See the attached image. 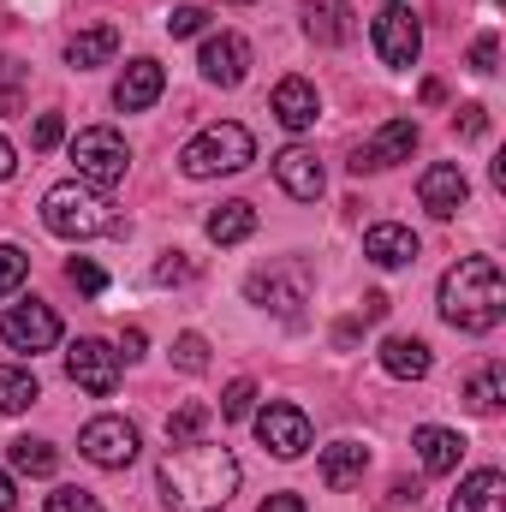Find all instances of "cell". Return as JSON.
I'll return each instance as SVG.
<instances>
[{"label":"cell","instance_id":"2","mask_svg":"<svg viewBox=\"0 0 506 512\" xmlns=\"http://www.w3.org/2000/svg\"><path fill=\"white\" fill-rule=\"evenodd\" d=\"M441 316L459 334H489L506 316V280L495 256H459L441 274Z\"/></svg>","mask_w":506,"mask_h":512},{"label":"cell","instance_id":"36","mask_svg":"<svg viewBox=\"0 0 506 512\" xmlns=\"http://www.w3.org/2000/svg\"><path fill=\"white\" fill-rule=\"evenodd\" d=\"M495 60H501V42H495V36H477V42H471V72H477V78H489V72H495Z\"/></svg>","mask_w":506,"mask_h":512},{"label":"cell","instance_id":"35","mask_svg":"<svg viewBox=\"0 0 506 512\" xmlns=\"http://www.w3.org/2000/svg\"><path fill=\"white\" fill-rule=\"evenodd\" d=\"M203 24H209L203 6H179V12H167V36H197Z\"/></svg>","mask_w":506,"mask_h":512},{"label":"cell","instance_id":"43","mask_svg":"<svg viewBox=\"0 0 506 512\" xmlns=\"http://www.w3.org/2000/svg\"><path fill=\"white\" fill-rule=\"evenodd\" d=\"M393 507H405V501H417V483H393V495H387Z\"/></svg>","mask_w":506,"mask_h":512},{"label":"cell","instance_id":"25","mask_svg":"<svg viewBox=\"0 0 506 512\" xmlns=\"http://www.w3.org/2000/svg\"><path fill=\"white\" fill-rule=\"evenodd\" d=\"M506 399V364H483L471 382H465V405L477 411V417H495Z\"/></svg>","mask_w":506,"mask_h":512},{"label":"cell","instance_id":"37","mask_svg":"<svg viewBox=\"0 0 506 512\" xmlns=\"http://www.w3.org/2000/svg\"><path fill=\"white\" fill-rule=\"evenodd\" d=\"M155 280H161V286L191 280V262H185V251H167V256H161V262H155Z\"/></svg>","mask_w":506,"mask_h":512},{"label":"cell","instance_id":"3","mask_svg":"<svg viewBox=\"0 0 506 512\" xmlns=\"http://www.w3.org/2000/svg\"><path fill=\"white\" fill-rule=\"evenodd\" d=\"M42 227L66 245H84V239H102V233H120V215L108 209V197L84 179H60L48 185L42 197Z\"/></svg>","mask_w":506,"mask_h":512},{"label":"cell","instance_id":"45","mask_svg":"<svg viewBox=\"0 0 506 512\" xmlns=\"http://www.w3.org/2000/svg\"><path fill=\"white\" fill-rule=\"evenodd\" d=\"M18 78H24V72H18V60H6V54H0V84H18Z\"/></svg>","mask_w":506,"mask_h":512},{"label":"cell","instance_id":"21","mask_svg":"<svg viewBox=\"0 0 506 512\" xmlns=\"http://www.w3.org/2000/svg\"><path fill=\"white\" fill-rule=\"evenodd\" d=\"M364 471H370V447H364V441H334V447H322V483H328V489H352Z\"/></svg>","mask_w":506,"mask_h":512},{"label":"cell","instance_id":"23","mask_svg":"<svg viewBox=\"0 0 506 512\" xmlns=\"http://www.w3.org/2000/svg\"><path fill=\"white\" fill-rule=\"evenodd\" d=\"M114 48H120V30H114V24L78 30V36L66 42V66H78V72H90V66H108V60H114Z\"/></svg>","mask_w":506,"mask_h":512},{"label":"cell","instance_id":"24","mask_svg":"<svg viewBox=\"0 0 506 512\" xmlns=\"http://www.w3.org/2000/svg\"><path fill=\"white\" fill-rule=\"evenodd\" d=\"M203 233H209L215 245H245V239L256 233V209L233 197V203H221V209H215V215L203 221Z\"/></svg>","mask_w":506,"mask_h":512},{"label":"cell","instance_id":"29","mask_svg":"<svg viewBox=\"0 0 506 512\" xmlns=\"http://www.w3.org/2000/svg\"><path fill=\"white\" fill-rule=\"evenodd\" d=\"M203 429H209V405H179V411L167 417V441H173V447L203 441Z\"/></svg>","mask_w":506,"mask_h":512},{"label":"cell","instance_id":"31","mask_svg":"<svg viewBox=\"0 0 506 512\" xmlns=\"http://www.w3.org/2000/svg\"><path fill=\"white\" fill-rule=\"evenodd\" d=\"M24 274H30V256L18 251V245H0V298H6V292H18V286H24Z\"/></svg>","mask_w":506,"mask_h":512},{"label":"cell","instance_id":"4","mask_svg":"<svg viewBox=\"0 0 506 512\" xmlns=\"http://www.w3.org/2000/svg\"><path fill=\"white\" fill-rule=\"evenodd\" d=\"M256 161V137L239 120H221V126H203L185 149H179V167L185 179H221V173H245Z\"/></svg>","mask_w":506,"mask_h":512},{"label":"cell","instance_id":"41","mask_svg":"<svg viewBox=\"0 0 506 512\" xmlns=\"http://www.w3.org/2000/svg\"><path fill=\"white\" fill-rule=\"evenodd\" d=\"M18 173V149L6 143V131H0V179H12Z\"/></svg>","mask_w":506,"mask_h":512},{"label":"cell","instance_id":"32","mask_svg":"<svg viewBox=\"0 0 506 512\" xmlns=\"http://www.w3.org/2000/svg\"><path fill=\"white\" fill-rule=\"evenodd\" d=\"M251 411H256V382L239 376V382L227 387V399H221V417H227V423H239V417H251Z\"/></svg>","mask_w":506,"mask_h":512},{"label":"cell","instance_id":"16","mask_svg":"<svg viewBox=\"0 0 506 512\" xmlns=\"http://www.w3.org/2000/svg\"><path fill=\"white\" fill-rule=\"evenodd\" d=\"M316 114H322L316 84H304V78H280V84H274V120H280L286 131H310Z\"/></svg>","mask_w":506,"mask_h":512},{"label":"cell","instance_id":"38","mask_svg":"<svg viewBox=\"0 0 506 512\" xmlns=\"http://www.w3.org/2000/svg\"><path fill=\"white\" fill-rule=\"evenodd\" d=\"M60 137H66V120H60V114H42L36 131H30V143H36V149H54Z\"/></svg>","mask_w":506,"mask_h":512},{"label":"cell","instance_id":"1","mask_svg":"<svg viewBox=\"0 0 506 512\" xmlns=\"http://www.w3.org/2000/svg\"><path fill=\"white\" fill-rule=\"evenodd\" d=\"M155 489L173 512H209L227 507L233 489H239V459L215 441H191V447H173L161 465H155Z\"/></svg>","mask_w":506,"mask_h":512},{"label":"cell","instance_id":"20","mask_svg":"<svg viewBox=\"0 0 506 512\" xmlns=\"http://www.w3.org/2000/svg\"><path fill=\"white\" fill-rule=\"evenodd\" d=\"M429 346L423 340H411V334H393V340H381V370L393 376V382H423L429 376Z\"/></svg>","mask_w":506,"mask_h":512},{"label":"cell","instance_id":"28","mask_svg":"<svg viewBox=\"0 0 506 512\" xmlns=\"http://www.w3.org/2000/svg\"><path fill=\"white\" fill-rule=\"evenodd\" d=\"M54 465H60V453L48 447V441H12V471L18 477H54Z\"/></svg>","mask_w":506,"mask_h":512},{"label":"cell","instance_id":"5","mask_svg":"<svg viewBox=\"0 0 506 512\" xmlns=\"http://www.w3.org/2000/svg\"><path fill=\"white\" fill-rule=\"evenodd\" d=\"M72 161H78V179H84V185L114 191V185L126 179V167H131V149H126V137H120L114 126H90V131L72 137Z\"/></svg>","mask_w":506,"mask_h":512},{"label":"cell","instance_id":"13","mask_svg":"<svg viewBox=\"0 0 506 512\" xmlns=\"http://www.w3.org/2000/svg\"><path fill=\"white\" fill-rule=\"evenodd\" d=\"M411 149H417V126H411V120H387V126L352 155V173H381V167H393V161H411Z\"/></svg>","mask_w":506,"mask_h":512},{"label":"cell","instance_id":"39","mask_svg":"<svg viewBox=\"0 0 506 512\" xmlns=\"http://www.w3.org/2000/svg\"><path fill=\"white\" fill-rule=\"evenodd\" d=\"M483 131H489V114H483L477 102H471V108H459V137H483Z\"/></svg>","mask_w":506,"mask_h":512},{"label":"cell","instance_id":"9","mask_svg":"<svg viewBox=\"0 0 506 512\" xmlns=\"http://www.w3.org/2000/svg\"><path fill=\"white\" fill-rule=\"evenodd\" d=\"M256 441L274 459H304L310 453V417L298 405H268V411H256Z\"/></svg>","mask_w":506,"mask_h":512},{"label":"cell","instance_id":"6","mask_svg":"<svg viewBox=\"0 0 506 512\" xmlns=\"http://www.w3.org/2000/svg\"><path fill=\"white\" fill-rule=\"evenodd\" d=\"M137 447H143V435L126 417H90L84 435H78V453L90 465H102V471H126L131 459H137Z\"/></svg>","mask_w":506,"mask_h":512},{"label":"cell","instance_id":"44","mask_svg":"<svg viewBox=\"0 0 506 512\" xmlns=\"http://www.w3.org/2000/svg\"><path fill=\"white\" fill-rule=\"evenodd\" d=\"M12 507H18V495H12V477L0 471V512H12Z\"/></svg>","mask_w":506,"mask_h":512},{"label":"cell","instance_id":"8","mask_svg":"<svg viewBox=\"0 0 506 512\" xmlns=\"http://www.w3.org/2000/svg\"><path fill=\"white\" fill-rule=\"evenodd\" d=\"M66 376H72V387L108 399V393L120 387V352H114L108 340H72V352H66Z\"/></svg>","mask_w":506,"mask_h":512},{"label":"cell","instance_id":"14","mask_svg":"<svg viewBox=\"0 0 506 512\" xmlns=\"http://www.w3.org/2000/svg\"><path fill=\"white\" fill-rule=\"evenodd\" d=\"M274 179H280V191L298 197V203H316V197H322V161H316L310 149H298V143L274 155Z\"/></svg>","mask_w":506,"mask_h":512},{"label":"cell","instance_id":"17","mask_svg":"<svg viewBox=\"0 0 506 512\" xmlns=\"http://www.w3.org/2000/svg\"><path fill=\"white\" fill-rule=\"evenodd\" d=\"M411 447H417V459H423L429 477H447V471H459V459H465V441H459L453 429H441V423H423V429L411 435Z\"/></svg>","mask_w":506,"mask_h":512},{"label":"cell","instance_id":"10","mask_svg":"<svg viewBox=\"0 0 506 512\" xmlns=\"http://www.w3.org/2000/svg\"><path fill=\"white\" fill-rule=\"evenodd\" d=\"M376 54H381V66H393V72L417 66V54H423V30H417V18H411L405 6H387V12L376 18Z\"/></svg>","mask_w":506,"mask_h":512},{"label":"cell","instance_id":"30","mask_svg":"<svg viewBox=\"0 0 506 512\" xmlns=\"http://www.w3.org/2000/svg\"><path fill=\"white\" fill-rule=\"evenodd\" d=\"M173 364H179L185 376H203V370H209V340H203V334H179Z\"/></svg>","mask_w":506,"mask_h":512},{"label":"cell","instance_id":"7","mask_svg":"<svg viewBox=\"0 0 506 512\" xmlns=\"http://www.w3.org/2000/svg\"><path fill=\"white\" fill-rule=\"evenodd\" d=\"M0 340L12 346V352H54L60 346V316L48 310V304H12L6 316H0Z\"/></svg>","mask_w":506,"mask_h":512},{"label":"cell","instance_id":"40","mask_svg":"<svg viewBox=\"0 0 506 512\" xmlns=\"http://www.w3.org/2000/svg\"><path fill=\"white\" fill-rule=\"evenodd\" d=\"M262 512H310V507H304L298 495H268V501H262Z\"/></svg>","mask_w":506,"mask_h":512},{"label":"cell","instance_id":"19","mask_svg":"<svg viewBox=\"0 0 506 512\" xmlns=\"http://www.w3.org/2000/svg\"><path fill=\"white\" fill-rule=\"evenodd\" d=\"M304 30H310V42H328V48H340V42H352V0H310L304 6Z\"/></svg>","mask_w":506,"mask_h":512},{"label":"cell","instance_id":"11","mask_svg":"<svg viewBox=\"0 0 506 512\" xmlns=\"http://www.w3.org/2000/svg\"><path fill=\"white\" fill-rule=\"evenodd\" d=\"M197 66H203V78H209V84L239 90V84H245V72H251V42H245V36H233V30H221V36H209V42H203Z\"/></svg>","mask_w":506,"mask_h":512},{"label":"cell","instance_id":"33","mask_svg":"<svg viewBox=\"0 0 506 512\" xmlns=\"http://www.w3.org/2000/svg\"><path fill=\"white\" fill-rule=\"evenodd\" d=\"M66 280H72L78 292H90V298H96V292L108 286V274H102V268H96L90 256H72V262H66Z\"/></svg>","mask_w":506,"mask_h":512},{"label":"cell","instance_id":"18","mask_svg":"<svg viewBox=\"0 0 506 512\" xmlns=\"http://www.w3.org/2000/svg\"><path fill=\"white\" fill-rule=\"evenodd\" d=\"M417 233L411 227H393V221H381V227H370L364 233V256L376 262V268H405V262H417Z\"/></svg>","mask_w":506,"mask_h":512},{"label":"cell","instance_id":"27","mask_svg":"<svg viewBox=\"0 0 506 512\" xmlns=\"http://www.w3.org/2000/svg\"><path fill=\"white\" fill-rule=\"evenodd\" d=\"M36 393H42V387H36V376H30V370L0 364V411H6V417H18L24 405H36Z\"/></svg>","mask_w":506,"mask_h":512},{"label":"cell","instance_id":"15","mask_svg":"<svg viewBox=\"0 0 506 512\" xmlns=\"http://www.w3.org/2000/svg\"><path fill=\"white\" fill-rule=\"evenodd\" d=\"M161 84H167V72H161L155 60H131L126 72H120V84H114V108H120V114L155 108V102H161Z\"/></svg>","mask_w":506,"mask_h":512},{"label":"cell","instance_id":"34","mask_svg":"<svg viewBox=\"0 0 506 512\" xmlns=\"http://www.w3.org/2000/svg\"><path fill=\"white\" fill-rule=\"evenodd\" d=\"M48 512H102V501L90 489H54L48 495Z\"/></svg>","mask_w":506,"mask_h":512},{"label":"cell","instance_id":"12","mask_svg":"<svg viewBox=\"0 0 506 512\" xmlns=\"http://www.w3.org/2000/svg\"><path fill=\"white\" fill-rule=\"evenodd\" d=\"M417 197H423V209H429L435 221H453V215L465 209V197H471V179H465L459 161H435V167L417 179Z\"/></svg>","mask_w":506,"mask_h":512},{"label":"cell","instance_id":"22","mask_svg":"<svg viewBox=\"0 0 506 512\" xmlns=\"http://www.w3.org/2000/svg\"><path fill=\"white\" fill-rule=\"evenodd\" d=\"M453 512H506V477L501 471H471L453 495Z\"/></svg>","mask_w":506,"mask_h":512},{"label":"cell","instance_id":"42","mask_svg":"<svg viewBox=\"0 0 506 512\" xmlns=\"http://www.w3.org/2000/svg\"><path fill=\"white\" fill-rule=\"evenodd\" d=\"M120 358H143V328H131L126 340H120Z\"/></svg>","mask_w":506,"mask_h":512},{"label":"cell","instance_id":"26","mask_svg":"<svg viewBox=\"0 0 506 512\" xmlns=\"http://www.w3.org/2000/svg\"><path fill=\"white\" fill-rule=\"evenodd\" d=\"M251 298L262 304V310L274 304L280 316H292V310L304 304V286H298V280H286V274H251Z\"/></svg>","mask_w":506,"mask_h":512}]
</instances>
